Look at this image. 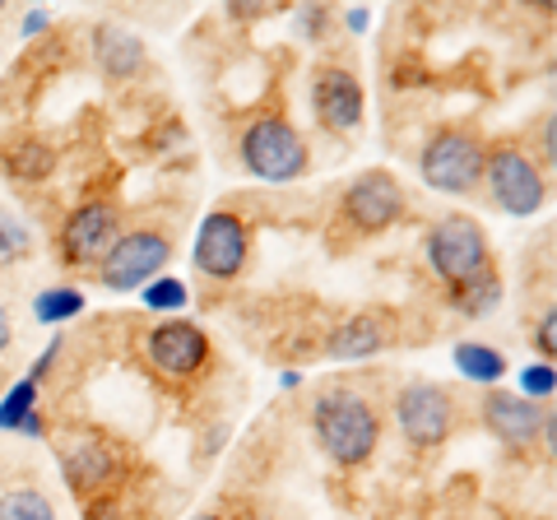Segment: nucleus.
Instances as JSON below:
<instances>
[{"instance_id":"nucleus-27","label":"nucleus","mask_w":557,"mask_h":520,"mask_svg":"<svg viewBox=\"0 0 557 520\" xmlns=\"http://www.w3.org/2000/svg\"><path fill=\"white\" fill-rule=\"evenodd\" d=\"M339 14H344V28H348V33H362V28L372 24V10H368V5H358V10H339Z\"/></svg>"},{"instance_id":"nucleus-29","label":"nucleus","mask_w":557,"mask_h":520,"mask_svg":"<svg viewBox=\"0 0 557 520\" xmlns=\"http://www.w3.org/2000/svg\"><path fill=\"white\" fill-rule=\"evenodd\" d=\"M14 344V321H10V307H5V298H0V354H5Z\"/></svg>"},{"instance_id":"nucleus-4","label":"nucleus","mask_w":557,"mask_h":520,"mask_svg":"<svg viewBox=\"0 0 557 520\" xmlns=\"http://www.w3.org/2000/svg\"><path fill=\"white\" fill-rule=\"evenodd\" d=\"M51 446H57V456H61L65 488L75 493L79 507L102 502L108 493H116L121 483L135 479V446L94 428V423H65Z\"/></svg>"},{"instance_id":"nucleus-31","label":"nucleus","mask_w":557,"mask_h":520,"mask_svg":"<svg viewBox=\"0 0 557 520\" xmlns=\"http://www.w3.org/2000/svg\"><path fill=\"white\" fill-rule=\"evenodd\" d=\"M0 391H5V368H0Z\"/></svg>"},{"instance_id":"nucleus-22","label":"nucleus","mask_w":557,"mask_h":520,"mask_svg":"<svg viewBox=\"0 0 557 520\" xmlns=\"http://www.w3.org/2000/svg\"><path fill=\"white\" fill-rule=\"evenodd\" d=\"M38 409V381H14V386L5 391V400H0V432H14L28 413Z\"/></svg>"},{"instance_id":"nucleus-14","label":"nucleus","mask_w":557,"mask_h":520,"mask_svg":"<svg viewBox=\"0 0 557 520\" xmlns=\"http://www.w3.org/2000/svg\"><path fill=\"white\" fill-rule=\"evenodd\" d=\"M362 108H368V98H362V79L354 75V65L321 61L317 71H311V112H317L325 135H339V140L358 135Z\"/></svg>"},{"instance_id":"nucleus-1","label":"nucleus","mask_w":557,"mask_h":520,"mask_svg":"<svg viewBox=\"0 0 557 520\" xmlns=\"http://www.w3.org/2000/svg\"><path fill=\"white\" fill-rule=\"evenodd\" d=\"M428 265L442 280L446 298L465 317H483L502 302V270L483 223L474 214H442L428 228Z\"/></svg>"},{"instance_id":"nucleus-28","label":"nucleus","mask_w":557,"mask_h":520,"mask_svg":"<svg viewBox=\"0 0 557 520\" xmlns=\"http://www.w3.org/2000/svg\"><path fill=\"white\" fill-rule=\"evenodd\" d=\"M14 432H20V437H47V419H42V413H38V409H33V413H28V419H24L20 428H14Z\"/></svg>"},{"instance_id":"nucleus-15","label":"nucleus","mask_w":557,"mask_h":520,"mask_svg":"<svg viewBox=\"0 0 557 520\" xmlns=\"http://www.w3.org/2000/svg\"><path fill=\"white\" fill-rule=\"evenodd\" d=\"M399 325H405V311H395V307H362V311H354V317L339 321L335 331L325 335L321 354L335 358V362L376 358V354H386L391 344L405 339V335H399Z\"/></svg>"},{"instance_id":"nucleus-2","label":"nucleus","mask_w":557,"mask_h":520,"mask_svg":"<svg viewBox=\"0 0 557 520\" xmlns=\"http://www.w3.org/2000/svg\"><path fill=\"white\" fill-rule=\"evenodd\" d=\"M311 432H317L325 460L335 470L354 474L376 456L386 413L354 376H330L317 386V400H311Z\"/></svg>"},{"instance_id":"nucleus-9","label":"nucleus","mask_w":557,"mask_h":520,"mask_svg":"<svg viewBox=\"0 0 557 520\" xmlns=\"http://www.w3.org/2000/svg\"><path fill=\"white\" fill-rule=\"evenodd\" d=\"M172 251H177V228L172 223H135V228H121L112 251L94 270V280L112 293H135L159 280Z\"/></svg>"},{"instance_id":"nucleus-24","label":"nucleus","mask_w":557,"mask_h":520,"mask_svg":"<svg viewBox=\"0 0 557 520\" xmlns=\"http://www.w3.org/2000/svg\"><path fill=\"white\" fill-rule=\"evenodd\" d=\"M520 386H525V400H530V395H539V400L548 405L553 395H557V372H553V362H534V368H525Z\"/></svg>"},{"instance_id":"nucleus-23","label":"nucleus","mask_w":557,"mask_h":520,"mask_svg":"<svg viewBox=\"0 0 557 520\" xmlns=\"http://www.w3.org/2000/svg\"><path fill=\"white\" fill-rule=\"evenodd\" d=\"M145 307H153V311H182L186 307V284L182 280H153L145 288Z\"/></svg>"},{"instance_id":"nucleus-3","label":"nucleus","mask_w":557,"mask_h":520,"mask_svg":"<svg viewBox=\"0 0 557 520\" xmlns=\"http://www.w3.org/2000/svg\"><path fill=\"white\" fill-rule=\"evenodd\" d=\"M405 219H409V190L399 186L395 172L368 168L335 196L330 219L321 228V242H325L330 256H348V251L368 247V242H376V237H386Z\"/></svg>"},{"instance_id":"nucleus-16","label":"nucleus","mask_w":557,"mask_h":520,"mask_svg":"<svg viewBox=\"0 0 557 520\" xmlns=\"http://www.w3.org/2000/svg\"><path fill=\"white\" fill-rule=\"evenodd\" d=\"M145 488H149V474L145 479L135 474L131 483H121V488L108 493L102 502H89V507H84V520H159Z\"/></svg>"},{"instance_id":"nucleus-13","label":"nucleus","mask_w":557,"mask_h":520,"mask_svg":"<svg viewBox=\"0 0 557 520\" xmlns=\"http://www.w3.org/2000/svg\"><path fill=\"white\" fill-rule=\"evenodd\" d=\"M474 419L487 437H497L507 450H534L539 442H544V450L553 446V413L544 405L525 400V395L487 386L474 400Z\"/></svg>"},{"instance_id":"nucleus-11","label":"nucleus","mask_w":557,"mask_h":520,"mask_svg":"<svg viewBox=\"0 0 557 520\" xmlns=\"http://www.w3.org/2000/svg\"><path fill=\"white\" fill-rule=\"evenodd\" d=\"M460 400L442 381H405L395 391V423L399 437L413 450H442L460 428Z\"/></svg>"},{"instance_id":"nucleus-20","label":"nucleus","mask_w":557,"mask_h":520,"mask_svg":"<svg viewBox=\"0 0 557 520\" xmlns=\"http://www.w3.org/2000/svg\"><path fill=\"white\" fill-rule=\"evenodd\" d=\"M79 311H84V293H79V288H70V284H61V288H47V293H38V302H33V317H38L42 325L75 321Z\"/></svg>"},{"instance_id":"nucleus-5","label":"nucleus","mask_w":557,"mask_h":520,"mask_svg":"<svg viewBox=\"0 0 557 520\" xmlns=\"http://www.w3.org/2000/svg\"><path fill=\"white\" fill-rule=\"evenodd\" d=\"M237 159L251 177L270 182V186H288L302 182L311 172V149L302 140V131L293 126V116L278 108H260L237 135Z\"/></svg>"},{"instance_id":"nucleus-26","label":"nucleus","mask_w":557,"mask_h":520,"mask_svg":"<svg viewBox=\"0 0 557 520\" xmlns=\"http://www.w3.org/2000/svg\"><path fill=\"white\" fill-rule=\"evenodd\" d=\"M196 520H256L242 502H219V507H209V511H200Z\"/></svg>"},{"instance_id":"nucleus-8","label":"nucleus","mask_w":557,"mask_h":520,"mask_svg":"<svg viewBox=\"0 0 557 520\" xmlns=\"http://www.w3.org/2000/svg\"><path fill=\"white\" fill-rule=\"evenodd\" d=\"M135 331H139V358L168 391H190L205 381L209 362H214V344H209L200 325L159 321V325H135Z\"/></svg>"},{"instance_id":"nucleus-25","label":"nucleus","mask_w":557,"mask_h":520,"mask_svg":"<svg viewBox=\"0 0 557 520\" xmlns=\"http://www.w3.org/2000/svg\"><path fill=\"white\" fill-rule=\"evenodd\" d=\"M553 331H557V311H553V302H548V307H544V321H539L534 331H530V344H534L539 354H544V362H553V354H557Z\"/></svg>"},{"instance_id":"nucleus-10","label":"nucleus","mask_w":557,"mask_h":520,"mask_svg":"<svg viewBox=\"0 0 557 520\" xmlns=\"http://www.w3.org/2000/svg\"><path fill=\"white\" fill-rule=\"evenodd\" d=\"M251 251H256V223L247 210L237 205H219L209 210L200 233H196V274L205 284H237L251 265Z\"/></svg>"},{"instance_id":"nucleus-18","label":"nucleus","mask_w":557,"mask_h":520,"mask_svg":"<svg viewBox=\"0 0 557 520\" xmlns=\"http://www.w3.org/2000/svg\"><path fill=\"white\" fill-rule=\"evenodd\" d=\"M456 368H460L469 381H479V386H497V381L507 376V354H497V349H487V344L465 339V344H456Z\"/></svg>"},{"instance_id":"nucleus-6","label":"nucleus","mask_w":557,"mask_h":520,"mask_svg":"<svg viewBox=\"0 0 557 520\" xmlns=\"http://www.w3.org/2000/svg\"><path fill=\"white\" fill-rule=\"evenodd\" d=\"M548 190H553V168L534 149H525L520 140H487L483 196L502 214H516V219L539 214L548 205Z\"/></svg>"},{"instance_id":"nucleus-30","label":"nucleus","mask_w":557,"mask_h":520,"mask_svg":"<svg viewBox=\"0 0 557 520\" xmlns=\"http://www.w3.org/2000/svg\"><path fill=\"white\" fill-rule=\"evenodd\" d=\"M42 28H47V10H28V20H24V33H28V38H38Z\"/></svg>"},{"instance_id":"nucleus-19","label":"nucleus","mask_w":557,"mask_h":520,"mask_svg":"<svg viewBox=\"0 0 557 520\" xmlns=\"http://www.w3.org/2000/svg\"><path fill=\"white\" fill-rule=\"evenodd\" d=\"M0 520H57V507L38 483H14L0 493Z\"/></svg>"},{"instance_id":"nucleus-21","label":"nucleus","mask_w":557,"mask_h":520,"mask_svg":"<svg viewBox=\"0 0 557 520\" xmlns=\"http://www.w3.org/2000/svg\"><path fill=\"white\" fill-rule=\"evenodd\" d=\"M28 256H33V233L5 210V205H0V274L14 270V265H24Z\"/></svg>"},{"instance_id":"nucleus-7","label":"nucleus","mask_w":557,"mask_h":520,"mask_svg":"<svg viewBox=\"0 0 557 520\" xmlns=\"http://www.w3.org/2000/svg\"><path fill=\"white\" fill-rule=\"evenodd\" d=\"M483 163H487V135L474 121H450V126L432 131L423 159H418V172H423L428 190L474 200L483 190Z\"/></svg>"},{"instance_id":"nucleus-17","label":"nucleus","mask_w":557,"mask_h":520,"mask_svg":"<svg viewBox=\"0 0 557 520\" xmlns=\"http://www.w3.org/2000/svg\"><path fill=\"white\" fill-rule=\"evenodd\" d=\"M98 61L108 75H135L145 65V47L126 28H102L98 33Z\"/></svg>"},{"instance_id":"nucleus-12","label":"nucleus","mask_w":557,"mask_h":520,"mask_svg":"<svg viewBox=\"0 0 557 520\" xmlns=\"http://www.w3.org/2000/svg\"><path fill=\"white\" fill-rule=\"evenodd\" d=\"M116 237H121V205L112 196H89L65 214L57 237V251H61L57 260L70 274H94Z\"/></svg>"}]
</instances>
